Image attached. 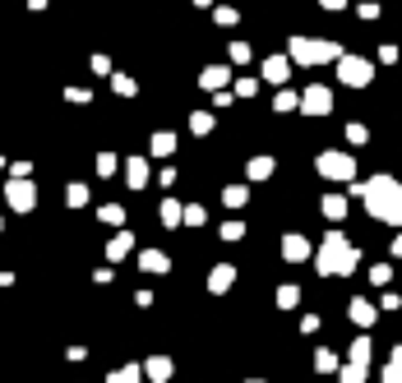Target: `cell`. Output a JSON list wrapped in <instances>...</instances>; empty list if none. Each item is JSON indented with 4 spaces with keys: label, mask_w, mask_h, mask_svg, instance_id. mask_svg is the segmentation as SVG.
<instances>
[{
    "label": "cell",
    "mask_w": 402,
    "mask_h": 383,
    "mask_svg": "<svg viewBox=\"0 0 402 383\" xmlns=\"http://www.w3.org/2000/svg\"><path fill=\"white\" fill-rule=\"evenodd\" d=\"M351 189V199H366V208L375 222H384V227H402V180H393V175H370V180H356Z\"/></svg>",
    "instance_id": "1"
},
{
    "label": "cell",
    "mask_w": 402,
    "mask_h": 383,
    "mask_svg": "<svg viewBox=\"0 0 402 383\" xmlns=\"http://www.w3.org/2000/svg\"><path fill=\"white\" fill-rule=\"evenodd\" d=\"M356 263H361V250L347 241L342 231H328L324 241H319V250H314V268L324 277H351Z\"/></svg>",
    "instance_id": "2"
},
{
    "label": "cell",
    "mask_w": 402,
    "mask_h": 383,
    "mask_svg": "<svg viewBox=\"0 0 402 383\" xmlns=\"http://www.w3.org/2000/svg\"><path fill=\"white\" fill-rule=\"evenodd\" d=\"M342 55L347 51L337 42H319V37H291L287 42V60L291 65H337Z\"/></svg>",
    "instance_id": "3"
},
{
    "label": "cell",
    "mask_w": 402,
    "mask_h": 383,
    "mask_svg": "<svg viewBox=\"0 0 402 383\" xmlns=\"http://www.w3.org/2000/svg\"><path fill=\"white\" fill-rule=\"evenodd\" d=\"M314 171L324 175V180H337V185H356V157L342 153V148H324V153L314 157Z\"/></svg>",
    "instance_id": "4"
},
{
    "label": "cell",
    "mask_w": 402,
    "mask_h": 383,
    "mask_svg": "<svg viewBox=\"0 0 402 383\" xmlns=\"http://www.w3.org/2000/svg\"><path fill=\"white\" fill-rule=\"evenodd\" d=\"M337 83H342V88H370V83H375V60H370V55L347 51L342 60H337Z\"/></svg>",
    "instance_id": "5"
},
{
    "label": "cell",
    "mask_w": 402,
    "mask_h": 383,
    "mask_svg": "<svg viewBox=\"0 0 402 383\" xmlns=\"http://www.w3.org/2000/svg\"><path fill=\"white\" fill-rule=\"evenodd\" d=\"M328 111H333V88H328V83H310V88L301 93V116L324 121Z\"/></svg>",
    "instance_id": "6"
},
{
    "label": "cell",
    "mask_w": 402,
    "mask_h": 383,
    "mask_svg": "<svg viewBox=\"0 0 402 383\" xmlns=\"http://www.w3.org/2000/svg\"><path fill=\"white\" fill-rule=\"evenodd\" d=\"M5 203L14 213H33L37 208V185L33 180H5Z\"/></svg>",
    "instance_id": "7"
},
{
    "label": "cell",
    "mask_w": 402,
    "mask_h": 383,
    "mask_svg": "<svg viewBox=\"0 0 402 383\" xmlns=\"http://www.w3.org/2000/svg\"><path fill=\"white\" fill-rule=\"evenodd\" d=\"M259 79H264V83H273V88H287V79H291V60H287V55H264V65H259Z\"/></svg>",
    "instance_id": "8"
},
{
    "label": "cell",
    "mask_w": 402,
    "mask_h": 383,
    "mask_svg": "<svg viewBox=\"0 0 402 383\" xmlns=\"http://www.w3.org/2000/svg\"><path fill=\"white\" fill-rule=\"evenodd\" d=\"M227 83H232V65H203L199 69V88L203 93H227Z\"/></svg>",
    "instance_id": "9"
},
{
    "label": "cell",
    "mask_w": 402,
    "mask_h": 383,
    "mask_svg": "<svg viewBox=\"0 0 402 383\" xmlns=\"http://www.w3.org/2000/svg\"><path fill=\"white\" fill-rule=\"evenodd\" d=\"M282 259H287V263H301V259H314V245L305 241L301 231H291V236H282Z\"/></svg>",
    "instance_id": "10"
},
{
    "label": "cell",
    "mask_w": 402,
    "mask_h": 383,
    "mask_svg": "<svg viewBox=\"0 0 402 383\" xmlns=\"http://www.w3.org/2000/svg\"><path fill=\"white\" fill-rule=\"evenodd\" d=\"M273 171H278V157H273V153H255L246 162V180H255V185H259V180H273Z\"/></svg>",
    "instance_id": "11"
},
{
    "label": "cell",
    "mask_w": 402,
    "mask_h": 383,
    "mask_svg": "<svg viewBox=\"0 0 402 383\" xmlns=\"http://www.w3.org/2000/svg\"><path fill=\"white\" fill-rule=\"evenodd\" d=\"M148 175H153V171H148V157H125V185H130V189H144Z\"/></svg>",
    "instance_id": "12"
},
{
    "label": "cell",
    "mask_w": 402,
    "mask_h": 383,
    "mask_svg": "<svg viewBox=\"0 0 402 383\" xmlns=\"http://www.w3.org/2000/svg\"><path fill=\"white\" fill-rule=\"evenodd\" d=\"M375 318H380V309L370 305L366 296H356V300H351V323H356V328H370Z\"/></svg>",
    "instance_id": "13"
},
{
    "label": "cell",
    "mask_w": 402,
    "mask_h": 383,
    "mask_svg": "<svg viewBox=\"0 0 402 383\" xmlns=\"http://www.w3.org/2000/svg\"><path fill=\"white\" fill-rule=\"evenodd\" d=\"M319 213H324V217H328V222L337 227V222L347 217V194H324V203H319Z\"/></svg>",
    "instance_id": "14"
},
{
    "label": "cell",
    "mask_w": 402,
    "mask_h": 383,
    "mask_svg": "<svg viewBox=\"0 0 402 383\" xmlns=\"http://www.w3.org/2000/svg\"><path fill=\"white\" fill-rule=\"evenodd\" d=\"M232 282H236V268H232V263H217V268L208 273V291H217V296H222Z\"/></svg>",
    "instance_id": "15"
},
{
    "label": "cell",
    "mask_w": 402,
    "mask_h": 383,
    "mask_svg": "<svg viewBox=\"0 0 402 383\" xmlns=\"http://www.w3.org/2000/svg\"><path fill=\"white\" fill-rule=\"evenodd\" d=\"M139 268H144V273H167L171 259L162 250H144V254H139Z\"/></svg>",
    "instance_id": "16"
},
{
    "label": "cell",
    "mask_w": 402,
    "mask_h": 383,
    "mask_svg": "<svg viewBox=\"0 0 402 383\" xmlns=\"http://www.w3.org/2000/svg\"><path fill=\"white\" fill-rule=\"evenodd\" d=\"M273 111H278V116H287V111H301V93L278 88V93H273Z\"/></svg>",
    "instance_id": "17"
},
{
    "label": "cell",
    "mask_w": 402,
    "mask_h": 383,
    "mask_svg": "<svg viewBox=\"0 0 402 383\" xmlns=\"http://www.w3.org/2000/svg\"><path fill=\"white\" fill-rule=\"evenodd\" d=\"M148 148H153V157H171V153H176V134H171V130H157Z\"/></svg>",
    "instance_id": "18"
},
{
    "label": "cell",
    "mask_w": 402,
    "mask_h": 383,
    "mask_svg": "<svg viewBox=\"0 0 402 383\" xmlns=\"http://www.w3.org/2000/svg\"><path fill=\"white\" fill-rule=\"evenodd\" d=\"M222 203H227V208H246V203H250V185H227L222 189Z\"/></svg>",
    "instance_id": "19"
},
{
    "label": "cell",
    "mask_w": 402,
    "mask_h": 383,
    "mask_svg": "<svg viewBox=\"0 0 402 383\" xmlns=\"http://www.w3.org/2000/svg\"><path fill=\"white\" fill-rule=\"evenodd\" d=\"M130 245H134V236H130V231H116V236H112V245H107V259H125V254H130Z\"/></svg>",
    "instance_id": "20"
},
{
    "label": "cell",
    "mask_w": 402,
    "mask_h": 383,
    "mask_svg": "<svg viewBox=\"0 0 402 383\" xmlns=\"http://www.w3.org/2000/svg\"><path fill=\"white\" fill-rule=\"evenodd\" d=\"M180 222H185V203L167 199V203H162V227H180Z\"/></svg>",
    "instance_id": "21"
},
{
    "label": "cell",
    "mask_w": 402,
    "mask_h": 383,
    "mask_svg": "<svg viewBox=\"0 0 402 383\" xmlns=\"http://www.w3.org/2000/svg\"><path fill=\"white\" fill-rule=\"evenodd\" d=\"M213 125H217L213 111H194V116H190V134H213Z\"/></svg>",
    "instance_id": "22"
},
{
    "label": "cell",
    "mask_w": 402,
    "mask_h": 383,
    "mask_svg": "<svg viewBox=\"0 0 402 383\" xmlns=\"http://www.w3.org/2000/svg\"><path fill=\"white\" fill-rule=\"evenodd\" d=\"M213 23H217V28H236V23H241V10H232V5H217V10H213Z\"/></svg>",
    "instance_id": "23"
},
{
    "label": "cell",
    "mask_w": 402,
    "mask_h": 383,
    "mask_svg": "<svg viewBox=\"0 0 402 383\" xmlns=\"http://www.w3.org/2000/svg\"><path fill=\"white\" fill-rule=\"evenodd\" d=\"M347 143H351V148H366V143H370V130H366V125H361V121H351V125H347Z\"/></svg>",
    "instance_id": "24"
},
{
    "label": "cell",
    "mask_w": 402,
    "mask_h": 383,
    "mask_svg": "<svg viewBox=\"0 0 402 383\" xmlns=\"http://www.w3.org/2000/svg\"><path fill=\"white\" fill-rule=\"evenodd\" d=\"M112 93H116V98H134V93H139V83H134L130 74H112Z\"/></svg>",
    "instance_id": "25"
},
{
    "label": "cell",
    "mask_w": 402,
    "mask_h": 383,
    "mask_svg": "<svg viewBox=\"0 0 402 383\" xmlns=\"http://www.w3.org/2000/svg\"><path fill=\"white\" fill-rule=\"evenodd\" d=\"M98 217L107 222V227H121V222H125V208H121V203H102V208H98Z\"/></svg>",
    "instance_id": "26"
},
{
    "label": "cell",
    "mask_w": 402,
    "mask_h": 383,
    "mask_svg": "<svg viewBox=\"0 0 402 383\" xmlns=\"http://www.w3.org/2000/svg\"><path fill=\"white\" fill-rule=\"evenodd\" d=\"M121 157H116V153H98V175H116V171H121Z\"/></svg>",
    "instance_id": "27"
},
{
    "label": "cell",
    "mask_w": 402,
    "mask_h": 383,
    "mask_svg": "<svg viewBox=\"0 0 402 383\" xmlns=\"http://www.w3.org/2000/svg\"><path fill=\"white\" fill-rule=\"evenodd\" d=\"M88 69H93V74H98V79H112L116 74V69H112V55H93V60H88Z\"/></svg>",
    "instance_id": "28"
},
{
    "label": "cell",
    "mask_w": 402,
    "mask_h": 383,
    "mask_svg": "<svg viewBox=\"0 0 402 383\" xmlns=\"http://www.w3.org/2000/svg\"><path fill=\"white\" fill-rule=\"evenodd\" d=\"M65 203H69V208H83V203H88V185H79V180H74V185L65 189Z\"/></svg>",
    "instance_id": "29"
},
{
    "label": "cell",
    "mask_w": 402,
    "mask_h": 383,
    "mask_svg": "<svg viewBox=\"0 0 402 383\" xmlns=\"http://www.w3.org/2000/svg\"><path fill=\"white\" fill-rule=\"evenodd\" d=\"M227 55H232V65H250V55H255V51H250V42H232V46H227Z\"/></svg>",
    "instance_id": "30"
},
{
    "label": "cell",
    "mask_w": 402,
    "mask_h": 383,
    "mask_svg": "<svg viewBox=\"0 0 402 383\" xmlns=\"http://www.w3.org/2000/svg\"><path fill=\"white\" fill-rule=\"evenodd\" d=\"M384 383H402V347L393 351V361H389V370H384Z\"/></svg>",
    "instance_id": "31"
},
{
    "label": "cell",
    "mask_w": 402,
    "mask_h": 383,
    "mask_svg": "<svg viewBox=\"0 0 402 383\" xmlns=\"http://www.w3.org/2000/svg\"><path fill=\"white\" fill-rule=\"evenodd\" d=\"M167 374H171V361H162V356H153V361H148V379H157V383H162Z\"/></svg>",
    "instance_id": "32"
},
{
    "label": "cell",
    "mask_w": 402,
    "mask_h": 383,
    "mask_svg": "<svg viewBox=\"0 0 402 383\" xmlns=\"http://www.w3.org/2000/svg\"><path fill=\"white\" fill-rule=\"evenodd\" d=\"M65 102H69V107H88L93 93H88V88H65Z\"/></svg>",
    "instance_id": "33"
},
{
    "label": "cell",
    "mask_w": 402,
    "mask_h": 383,
    "mask_svg": "<svg viewBox=\"0 0 402 383\" xmlns=\"http://www.w3.org/2000/svg\"><path fill=\"white\" fill-rule=\"evenodd\" d=\"M203 222H208V213L199 203H185V227H203Z\"/></svg>",
    "instance_id": "34"
},
{
    "label": "cell",
    "mask_w": 402,
    "mask_h": 383,
    "mask_svg": "<svg viewBox=\"0 0 402 383\" xmlns=\"http://www.w3.org/2000/svg\"><path fill=\"white\" fill-rule=\"evenodd\" d=\"M232 93H236V98H255V93H259V79H236Z\"/></svg>",
    "instance_id": "35"
},
{
    "label": "cell",
    "mask_w": 402,
    "mask_h": 383,
    "mask_svg": "<svg viewBox=\"0 0 402 383\" xmlns=\"http://www.w3.org/2000/svg\"><path fill=\"white\" fill-rule=\"evenodd\" d=\"M314 370H319V374L337 370V356H333V351H319V356H314Z\"/></svg>",
    "instance_id": "36"
},
{
    "label": "cell",
    "mask_w": 402,
    "mask_h": 383,
    "mask_svg": "<svg viewBox=\"0 0 402 383\" xmlns=\"http://www.w3.org/2000/svg\"><path fill=\"white\" fill-rule=\"evenodd\" d=\"M356 14H361V19H366V23H375V19H380V5H375V0H361V5H356Z\"/></svg>",
    "instance_id": "37"
},
{
    "label": "cell",
    "mask_w": 402,
    "mask_h": 383,
    "mask_svg": "<svg viewBox=\"0 0 402 383\" xmlns=\"http://www.w3.org/2000/svg\"><path fill=\"white\" fill-rule=\"evenodd\" d=\"M296 300H301V291H296V286H278V305H282V309H291Z\"/></svg>",
    "instance_id": "38"
},
{
    "label": "cell",
    "mask_w": 402,
    "mask_h": 383,
    "mask_svg": "<svg viewBox=\"0 0 402 383\" xmlns=\"http://www.w3.org/2000/svg\"><path fill=\"white\" fill-rule=\"evenodd\" d=\"M246 236V222H222V241H241Z\"/></svg>",
    "instance_id": "39"
},
{
    "label": "cell",
    "mask_w": 402,
    "mask_h": 383,
    "mask_svg": "<svg viewBox=\"0 0 402 383\" xmlns=\"http://www.w3.org/2000/svg\"><path fill=\"white\" fill-rule=\"evenodd\" d=\"M375 55H380V65H398V46H393V42H384Z\"/></svg>",
    "instance_id": "40"
},
{
    "label": "cell",
    "mask_w": 402,
    "mask_h": 383,
    "mask_svg": "<svg viewBox=\"0 0 402 383\" xmlns=\"http://www.w3.org/2000/svg\"><path fill=\"white\" fill-rule=\"evenodd\" d=\"M342 383H366V365H347V370H342Z\"/></svg>",
    "instance_id": "41"
},
{
    "label": "cell",
    "mask_w": 402,
    "mask_h": 383,
    "mask_svg": "<svg viewBox=\"0 0 402 383\" xmlns=\"http://www.w3.org/2000/svg\"><path fill=\"white\" fill-rule=\"evenodd\" d=\"M366 361H370V342H366V337H361V342H356V347H351V365H366Z\"/></svg>",
    "instance_id": "42"
},
{
    "label": "cell",
    "mask_w": 402,
    "mask_h": 383,
    "mask_svg": "<svg viewBox=\"0 0 402 383\" xmlns=\"http://www.w3.org/2000/svg\"><path fill=\"white\" fill-rule=\"evenodd\" d=\"M33 175V162H10V180H28Z\"/></svg>",
    "instance_id": "43"
},
{
    "label": "cell",
    "mask_w": 402,
    "mask_h": 383,
    "mask_svg": "<svg viewBox=\"0 0 402 383\" xmlns=\"http://www.w3.org/2000/svg\"><path fill=\"white\" fill-rule=\"evenodd\" d=\"M389 263H375V268H370V282H375V286H384V282H389Z\"/></svg>",
    "instance_id": "44"
},
{
    "label": "cell",
    "mask_w": 402,
    "mask_h": 383,
    "mask_svg": "<svg viewBox=\"0 0 402 383\" xmlns=\"http://www.w3.org/2000/svg\"><path fill=\"white\" fill-rule=\"evenodd\" d=\"M232 102H236V93H232V88H227V93H213V111H227Z\"/></svg>",
    "instance_id": "45"
},
{
    "label": "cell",
    "mask_w": 402,
    "mask_h": 383,
    "mask_svg": "<svg viewBox=\"0 0 402 383\" xmlns=\"http://www.w3.org/2000/svg\"><path fill=\"white\" fill-rule=\"evenodd\" d=\"M112 383H139V370H116Z\"/></svg>",
    "instance_id": "46"
},
{
    "label": "cell",
    "mask_w": 402,
    "mask_h": 383,
    "mask_svg": "<svg viewBox=\"0 0 402 383\" xmlns=\"http://www.w3.org/2000/svg\"><path fill=\"white\" fill-rule=\"evenodd\" d=\"M319 5H324V10H333V14H337V10H347V5H351V0H319Z\"/></svg>",
    "instance_id": "47"
},
{
    "label": "cell",
    "mask_w": 402,
    "mask_h": 383,
    "mask_svg": "<svg viewBox=\"0 0 402 383\" xmlns=\"http://www.w3.org/2000/svg\"><path fill=\"white\" fill-rule=\"evenodd\" d=\"M393 259L402 263V236H398V241H393Z\"/></svg>",
    "instance_id": "48"
},
{
    "label": "cell",
    "mask_w": 402,
    "mask_h": 383,
    "mask_svg": "<svg viewBox=\"0 0 402 383\" xmlns=\"http://www.w3.org/2000/svg\"><path fill=\"white\" fill-rule=\"evenodd\" d=\"M255 383H264V379H255Z\"/></svg>",
    "instance_id": "49"
}]
</instances>
